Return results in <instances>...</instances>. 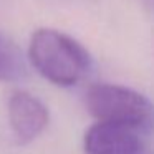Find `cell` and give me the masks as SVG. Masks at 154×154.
Returning a JSON list of instances; mask_svg holds the SVG:
<instances>
[{
    "instance_id": "1",
    "label": "cell",
    "mask_w": 154,
    "mask_h": 154,
    "mask_svg": "<svg viewBox=\"0 0 154 154\" xmlns=\"http://www.w3.org/2000/svg\"><path fill=\"white\" fill-rule=\"evenodd\" d=\"M28 60L45 80L57 86L80 83L91 68V57L86 48L55 28L33 32L28 45Z\"/></svg>"
},
{
    "instance_id": "2",
    "label": "cell",
    "mask_w": 154,
    "mask_h": 154,
    "mask_svg": "<svg viewBox=\"0 0 154 154\" xmlns=\"http://www.w3.org/2000/svg\"><path fill=\"white\" fill-rule=\"evenodd\" d=\"M85 104L96 121H113L146 134L154 133V103L133 88L96 83L88 88Z\"/></svg>"
},
{
    "instance_id": "3",
    "label": "cell",
    "mask_w": 154,
    "mask_h": 154,
    "mask_svg": "<svg viewBox=\"0 0 154 154\" xmlns=\"http://www.w3.org/2000/svg\"><path fill=\"white\" fill-rule=\"evenodd\" d=\"M146 133L113 121H96L83 137L86 154H143Z\"/></svg>"
},
{
    "instance_id": "4",
    "label": "cell",
    "mask_w": 154,
    "mask_h": 154,
    "mask_svg": "<svg viewBox=\"0 0 154 154\" xmlns=\"http://www.w3.org/2000/svg\"><path fill=\"white\" fill-rule=\"evenodd\" d=\"M8 126L18 144H30L35 141L50 121L48 108L28 91H14L7 101Z\"/></svg>"
},
{
    "instance_id": "5",
    "label": "cell",
    "mask_w": 154,
    "mask_h": 154,
    "mask_svg": "<svg viewBox=\"0 0 154 154\" xmlns=\"http://www.w3.org/2000/svg\"><path fill=\"white\" fill-rule=\"evenodd\" d=\"M25 75L23 57L12 40L0 33V81H18Z\"/></svg>"
}]
</instances>
